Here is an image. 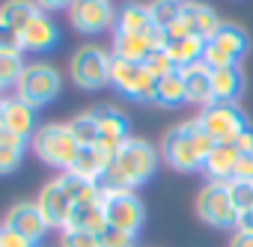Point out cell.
Returning <instances> with one entry per match:
<instances>
[{
	"mask_svg": "<svg viewBox=\"0 0 253 247\" xmlns=\"http://www.w3.org/2000/svg\"><path fill=\"white\" fill-rule=\"evenodd\" d=\"M158 167V149L149 143V140H140V137H128L119 152L113 155L104 179L98 182V188H140L143 182L152 179Z\"/></svg>",
	"mask_w": 253,
	"mask_h": 247,
	"instance_id": "1",
	"label": "cell"
},
{
	"mask_svg": "<svg viewBox=\"0 0 253 247\" xmlns=\"http://www.w3.org/2000/svg\"><path fill=\"white\" fill-rule=\"evenodd\" d=\"M214 146L217 143L203 131V125L194 116V119L179 122V125L164 131V137H161V158L179 173H194V170H203V161H206V155Z\"/></svg>",
	"mask_w": 253,
	"mask_h": 247,
	"instance_id": "2",
	"label": "cell"
},
{
	"mask_svg": "<svg viewBox=\"0 0 253 247\" xmlns=\"http://www.w3.org/2000/svg\"><path fill=\"white\" fill-rule=\"evenodd\" d=\"M30 149L36 152V158L54 170H69L75 155H78V143L72 137V131L66 125H60V122H51V125H39L36 134L30 137Z\"/></svg>",
	"mask_w": 253,
	"mask_h": 247,
	"instance_id": "3",
	"label": "cell"
},
{
	"mask_svg": "<svg viewBox=\"0 0 253 247\" xmlns=\"http://www.w3.org/2000/svg\"><path fill=\"white\" fill-rule=\"evenodd\" d=\"M101 211L107 226H116L131 235H137L146 220V208L140 197L128 188H101Z\"/></svg>",
	"mask_w": 253,
	"mask_h": 247,
	"instance_id": "4",
	"label": "cell"
},
{
	"mask_svg": "<svg viewBox=\"0 0 253 247\" xmlns=\"http://www.w3.org/2000/svg\"><path fill=\"white\" fill-rule=\"evenodd\" d=\"M60 86H63V78L54 66L30 63V66H24V72L15 83V98H21L24 104H30L36 110V107H45L48 101H54L60 95Z\"/></svg>",
	"mask_w": 253,
	"mask_h": 247,
	"instance_id": "5",
	"label": "cell"
},
{
	"mask_svg": "<svg viewBox=\"0 0 253 247\" xmlns=\"http://www.w3.org/2000/svg\"><path fill=\"white\" fill-rule=\"evenodd\" d=\"M197 122L214 143H235L238 134L247 128V116L232 101H211V104L200 107Z\"/></svg>",
	"mask_w": 253,
	"mask_h": 247,
	"instance_id": "6",
	"label": "cell"
},
{
	"mask_svg": "<svg viewBox=\"0 0 253 247\" xmlns=\"http://www.w3.org/2000/svg\"><path fill=\"white\" fill-rule=\"evenodd\" d=\"M110 63H113V54L104 51L101 45H84L72 54V63H69V72H72V81L81 86V89H101L110 83Z\"/></svg>",
	"mask_w": 253,
	"mask_h": 247,
	"instance_id": "7",
	"label": "cell"
},
{
	"mask_svg": "<svg viewBox=\"0 0 253 247\" xmlns=\"http://www.w3.org/2000/svg\"><path fill=\"white\" fill-rule=\"evenodd\" d=\"M110 86L116 92H122L125 98H134V101H155V89H158V78L140 66V63H125L116 60L110 63Z\"/></svg>",
	"mask_w": 253,
	"mask_h": 247,
	"instance_id": "8",
	"label": "cell"
},
{
	"mask_svg": "<svg viewBox=\"0 0 253 247\" xmlns=\"http://www.w3.org/2000/svg\"><path fill=\"white\" fill-rule=\"evenodd\" d=\"M197 214L203 223L217 226V229H235L238 223V208L229 197L226 182H209L197 194Z\"/></svg>",
	"mask_w": 253,
	"mask_h": 247,
	"instance_id": "9",
	"label": "cell"
},
{
	"mask_svg": "<svg viewBox=\"0 0 253 247\" xmlns=\"http://www.w3.org/2000/svg\"><path fill=\"white\" fill-rule=\"evenodd\" d=\"M223 21L217 18V12L209 6V3H200V0H188L185 3V12L179 18V24H173L167 30V39H182V36H200V39H211L217 33Z\"/></svg>",
	"mask_w": 253,
	"mask_h": 247,
	"instance_id": "10",
	"label": "cell"
},
{
	"mask_svg": "<svg viewBox=\"0 0 253 247\" xmlns=\"http://www.w3.org/2000/svg\"><path fill=\"white\" fill-rule=\"evenodd\" d=\"M69 21L78 33H101L116 27V9L110 0H75L69 6Z\"/></svg>",
	"mask_w": 253,
	"mask_h": 247,
	"instance_id": "11",
	"label": "cell"
},
{
	"mask_svg": "<svg viewBox=\"0 0 253 247\" xmlns=\"http://www.w3.org/2000/svg\"><path fill=\"white\" fill-rule=\"evenodd\" d=\"M92 116L98 122V143L95 146L104 155L113 158L119 152V146L128 140V116H125L122 110H116V107H110V104L92 107Z\"/></svg>",
	"mask_w": 253,
	"mask_h": 247,
	"instance_id": "12",
	"label": "cell"
},
{
	"mask_svg": "<svg viewBox=\"0 0 253 247\" xmlns=\"http://www.w3.org/2000/svg\"><path fill=\"white\" fill-rule=\"evenodd\" d=\"M3 226L12 229V232H18V235L27 238L30 244H39V241L45 238V232L51 229L48 220H45V214L39 211L36 203H15V206L6 211Z\"/></svg>",
	"mask_w": 253,
	"mask_h": 247,
	"instance_id": "13",
	"label": "cell"
},
{
	"mask_svg": "<svg viewBox=\"0 0 253 247\" xmlns=\"http://www.w3.org/2000/svg\"><path fill=\"white\" fill-rule=\"evenodd\" d=\"M36 206H39V211L45 214L48 226H57V229H63V226H66V220H69V211H72L75 200H72L69 188L63 185V179L57 176V179H51V182H48V185L39 191V200H36Z\"/></svg>",
	"mask_w": 253,
	"mask_h": 247,
	"instance_id": "14",
	"label": "cell"
},
{
	"mask_svg": "<svg viewBox=\"0 0 253 247\" xmlns=\"http://www.w3.org/2000/svg\"><path fill=\"white\" fill-rule=\"evenodd\" d=\"M104 226H107V220H104V211H101V188H95L92 194L75 200V206H72L69 220H66L63 229H86V232L98 235Z\"/></svg>",
	"mask_w": 253,
	"mask_h": 247,
	"instance_id": "15",
	"label": "cell"
},
{
	"mask_svg": "<svg viewBox=\"0 0 253 247\" xmlns=\"http://www.w3.org/2000/svg\"><path fill=\"white\" fill-rule=\"evenodd\" d=\"M21 51H36V54H42V51H51L54 45H57V39H60V30H57V24L39 9L33 18H30V24L21 30Z\"/></svg>",
	"mask_w": 253,
	"mask_h": 247,
	"instance_id": "16",
	"label": "cell"
},
{
	"mask_svg": "<svg viewBox=\"0 0 253 247\" xmlns=\"http://www.w3.org/2000/svg\"><path fill=\"white\" fill-rule=\"evenodd\" d=\"M238 158H241V152L235 149V143H217L203 161V170H206L209 182H232Z\"/></svg>",
	"mask_w": 253,
	"mask_h": 247,
	"instance_id": "17",
	"label": "cell"
},
{
	"mask_svg": "<svg viewBox=\"0 0 253 247\" xmlns=\"http://www.w3.org/2000/svg\"><path fill=\"white\" fill-rule=\"evenodd\" d=\"M182 72V81H185V95H188V104H197V107H206L214 101V92H211V69L206 63H194L188 69H179Z\"/></svg>",
	"mask_w": 253,
	"mask_h": 247,
	"instance_id": "18",
	"label": "cell"
},
{
	"mask_svg": "<svg viewBox=\"0 0 253 247\" xmlns=\"http://www.w3.org/2000/svg\"><path fill=\"white\" fill-rule=\"evenodd\" d=\"M110 155H104L98 146H81L78 149V155H75V161H72V167L66 170V173H75V176H81V179H86V182H101L104 179V173H107V167H110Z\"/></svg>",
	"mask_w": 253,
	"mask_h": 247,
	"instance_id": "19",
	"label": "cell"
},
{
	"mask_svg": "<svg viewBox=\"0 0 253 247\" xmlns=\"http://www.w3.org/2000/svg\"><path fill=\"white\" fill-rule=\"evenodd\" d=\"M3 125L18 134L21 140H30L36 134V116L33 107L24 104L21 98H3Z\"/></svg>",
	"mask_w": 253,
	"mask_h": 247,
	"instance_id": "20",
	"label": "cell"
},
{
	"mask_svg": "<svg viewBox=\"0 0 253 247\" xmlns=\"http://www.w3.org/2000/svg\"><path fill=\"white\" fill-rule=\"evenodd\" d=\"M110 54L116 60H125V63H146L149 54H152V45L146 36H137V33H119L113 30V42H110Z\"/></svg>",
	"mask_w": 253,
	"mask_h": 247,
	"instance_id": "21",
	"label": "cell"
},
{
	"mask_svg": "<svg viewBox=\"0 0 253 247\" xmlns=\"http://www.w3.org/2000/svg\"><path fill=\"white\" fill-rule=\"evenodd\" d=\"M214 48H220L232 63H241L244 60V54L250 51V36H247V30H241L238 24H220L217 27V33L209 39Z\"/></svg>",
	"mask_w": 253,
	"mask_h": 247,
	"instance_id": "22",
	"label": "cell"
},
{
	"mask_svg": "<svg viewBox=\"0 0 253 247\" xmlns=\"http://www.w3.org/2000/svg\"><path fill=\"white\" fill-rule=\"evenodd\" d=\"M167 57L173 60L176 69H188L194 63H203L206 54V39L200 36H182V39H167Z\"/></svg>",
	"mask_w": 253,
	"mask_h": 247,
	"instance_id": "23",
	"label": "cell"
},
{
	"mask_svg": "<svg viewBox=\"0 0 253 247\" xmlns=\"http://www.w3.org/2000/svg\"><path fill=\"white\" fill-rule=\"evenodd\" d=\"M152 15H149V3H125L119 12H116V27L119 33H137V36H146L152 30Z\"/></svg>",
	"mask_w": 253,
	"mask_h": 247,
	"instance_id": "24",
	"label": "cell"
},
{
	"mask_svg": "<svg viewBox=\"0 0 253 247\" xmlns=\"http://www.w3.org/2000/svg\"><path fill=\"white\" fill-rule=\"evenodd\" d=\"M244 89V75L238 66H226V69H214L211 72V92H214V101H238Z\"/></svg>",
	"mask_w": 253,
	"mask_h": 247,
	"instance_id": "25",
	"label": "cell"
},
{
	"mask_svg": "<svg viewBox=\"0 0 253 247\" xmlns=\"http://www.w3.org/2000/svg\"><path fill=\"white\" fill-rule=\"evenodd\" d=\"M39 12V6L33 0H6L3 6H0V24H6L12 33L21 36V30L30 24V18Z\"/></svg>",
	"mask_w": 253,
	"mask_h": 247,
	"instance_id": "26",
	"label": "cell"
},
{
	"mask_svg": "<svg viewBox=\"0 0 253 247\" xmlns=\"http://www.w3.org/2000/svg\"><path fill=\"white\" fill-rule=\"evenodd\" d=\"M155 104L161 107H179V104H188V95H185V81H182V72H170L164 78H158V89H155Z\"/></svg>",
	"mask_w": 253,
	"mask_h": 247,
	"instance_id": "27",
	"label": "cell"
},
{
	"mask_svg": "<svg viewBox=\"0 0 253 247\" xmlns=\"http://www.w3.org/2000/svg\"><path fill=\"white\" fill-rule=\"evenodd\" d=\"M185 3H188V0H152V3H149L152 24L161 27V30H170L173 24H179V18L185 12Z\"/></svg>",
	"mask_w": 253,
	"mask_h": 247,
	"instance_id": "28",
	"label": "cell"
},
{
	"mask_svg": "<svg viewBox=\"0 0 253 247\" xmlns=\"http://www.w3.org/2000/svg\"><path fill=\"white\" fill-rule=\"evenodd\" d=\"M66 128L72 131V137H75L78 146H95V143H98V122H95L92 110L72 116V119L66 122Z\"/></svg>",
	"mask_w": 253,
	"mask_h": 247,
	"instance_id": "29",
	"label": "cell"
},
{
	"mask_svg": "<svg viewBox=\"0 0 253 247\" xmlns=\"http://www.w3.org/2000/svg\"><path fill=\"white\" fill-rule=\"evenodd\" d=\"M24 149H27V140H21L18 134H9L3 143H0V176H3V173H12V170L21 164Z\"/></svg>",
	"mask_w": 253,
	"mask_h": 247,
	"instance_id": "30",
	"label": "cell"
},
{
	"mask_svg": "<svg viewBox=\"0 0 253 247\" xmlns=\"http://www.w3.org/2000/svg\"><path fill=\"white\" fill-rule=\"evenodd\" d=\"M24 72L21 54H9V51H0V86H15L18 78Z\"/></svg>",
	"mask_w": 253,
	"mask_h": 247,
	"instance_id": "31",
	"label": "cell"
},
{
	"mask_svg": "<svg viewBox=\"0 0 253 247\" xmlns=\"http://www.w3.org/2000/svg\"><path fill=\"white\" fill-rule=\"evenodd\" d=\"M134 244H137V235L122 232L116 226H104L98 232V247H134Z\"/></svg>",
	"mask_w": 253,
	"mask_h": 247,
	"instance_id": "32",
	"label": "cell"
},
{
	"mask_svg": "<svg viewBox=\"0 0 253 247\" xmlns=\"http://www.w3.org/2000/svg\"><path fill=\"white\" fill-rule=\"evenodd\" d=\"M60 247H98V235L86 229H63Z\"/></svg>",
	"mask_w": 253,
	"mask_h": 247,
	"instance_id": "33",
	"label": "cell"
},
{
	"mask_svg": "<svg viewBox=\"0 0 253 247\" xmlns=\"http://www.w3.org/2000/svg\"><path fill=\"white\" fill-rule=\"evenodd\" d=\"M226 188H229V197H232V203H235L238 211L253 208V185H244V182L232 179V182H226Z\"/></svg>",
	"mask_w": 253,
	"mask_h": 247,
	"instance_id": "34",
	"label": "cell"
},
{
	"mask_svg": "<svg viewBox=\"0 0 253 247\" xmlns=\"http://www.w3.org/2000/svg\"><path fill=\"white\" fill-rule=\"evenodd\" d=\"M155 78H164V75H170V72H176V66H173V60L167 57V51H152L149 54V60L143 63Z\"/></svg>",
	"mask_w": 253,
	"mask_h": 247,
	"instance_id": "35",
	"label": "cell"
},
{
	"mask_svg": "<svg viewBox=\"0 0 253 247\" xmlns=\"http://www.w3.org/2000/svg\"><path fill=\"white\" fill-rule=\"evenodd\" d=\"M0 51L21 54V39H18V33H12L6 24H0Z\"/></svg>",
	"mask_w": 253,
	"mask_h": 247,
	"instance_id": "36",
	"label": "cell"
},
{
	"mask_svg": "<svg viewBox=\"0 0 253 247\" xmlns=\"http://www.w3.org/2000/svg\"><path fill=\"white\" fill-rule=\"evenodd\" d=\"M0 247H36V244H30L27 238H21L18 232H12L6 226H0Z\"/></svg>",
	"mask_w": 253,
	"mask_h": 247,
	"instance_id": "37",
	"label": "cell"
},
{
	"mask_svg": "<svg viewBox=\"0 0 253 247\" xmlns=\"http://www.w3.org/2000/svg\"><path fill=\"white\" fill-rule=\"evenodd\" d=\"M235 179L244 185H253V155H241L235 167Z\"/></svg>",
	"mask_w": 253,
	"mask_h": 247,
	"instance_id": "38",
	"label": "cell"
},
{
	"mask_svg": "<svg viewBox=\"0 0 253 247\" xmlns=\"http://www.w3.org/2000/svg\"><path fill=\"white\" fill-rule=\"evenodd\" d=\"M235 149L241 152V155H253V128L247 125L241 134H238V140H235Z\"/></svg>",
	"mask_w": 253,
	"mask_h": 247,
	"instance_id": "39",
	"label": "cell"
},
{
	"mask_svg": "<svg viewBox=\"0 0 253 247\" xmlns=\"http://www.w3.org/2000/svg\"><path fill=\"white\" fill-rule=\"evenodd\" d=\"M235 232L253 235V208H244V211H238V223H235Z\"/></svg>",
	"mask_w": 253,
	"mask_h": 247,
	"instance_id": "40",
	"label": "cell"
},
{
	"mask_svg": "<svg viewBox=\"0 0 253 247\" xmlns=\"http://www.w3.org/2000/svg\"><path fill=\"white\" fill-rule=\"evenodd\" d=\"M33 3H36L42 12H45V9H51V12H54V9H69L75 0H33Z\"/></svg>",
	"mask_w": 253,
	"mask_h": 247,
	"instance_id": "41",
	"label": "cell"
},
{
	"mask_svg": "<svg viewBox=\"0 0 253 247\" xmlns=\"http://www.w3.org/2000/svg\"><path fill=\"white\" fill-rule=\"evenodd\" d=\"M229 247H253V235H244V232H235Z\"/></svg>",
	"mask_w": 253,
	"mask_h": 247,
	"instance_id": "42",
	"label": "cell"
},
{
	"mask_svg": "<svg viewBox=\"0 0 253 247\" xmlns=\"http://www.w3.org/2000/svg\"><path fill=\"white\" fill-rule=\"evenodd\" d=\"M0 92H3V86H0ZM0 98H3V95H0Z\"/></svg>",
	"mask_w": 253,
	"mask_h": 247,
	"instance_id": "43",
	"label": "cell"
},
{
	"mask_svg": "<svg viewBox=\"0 0 253 247\" xmlns=\"http://www.w3.org/2000/svg\"><path fill=\"white\" fill-rule=\"evenodd\" d=\"M36 247H39V244H36Z\"/></svg>",
	"mask_w": 253,
	"mask_h": 247,
	"instance_id": "44",
	"label": "cell"
}]
</instances>
